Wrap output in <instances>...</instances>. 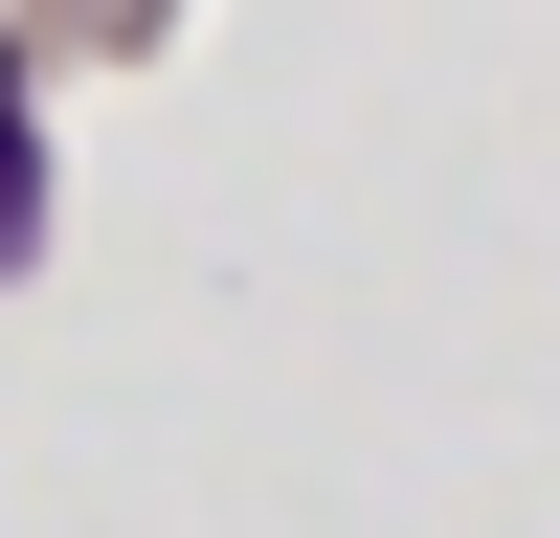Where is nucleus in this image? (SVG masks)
Returning <instances> with one entry per match:
<instances>
[{"label":"nucleus","mask_w":560,"mask_h":538,"mask_svg":"<svg viewBox=\"0 0 560 538\" xmlns=\"http://www.w3.org/2000/svg\"><path fill=\"white\" fill-rule=\"evenodd\" d=\"M0 247H23V134H0Z\"/></svg>","instance_id":"obj_1"}]
</instances>
